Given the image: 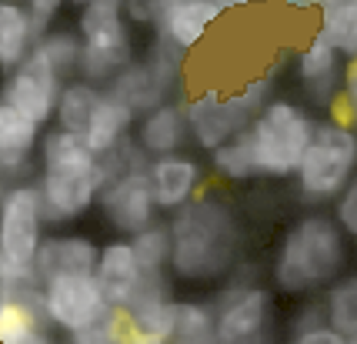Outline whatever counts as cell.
Returning <instances> with one entry per match:
<instances>
[{"mask_svg":"<svg viewBox=\"0 0 357 344\" xmlns=\"http://www.w3.org/2000/svg\"><path fill=\"white\" fill-rule=\"evenodd\" d=\"M54 328L40 304V281H10L0 304V344H50Z\"/></svg>","mask_w":357,"mask_h":344,"instance_id":"5bb4252c","label":"cell"},{"mask_svg":"<svg viewBox=\"0 0 357 344\" xmlns=\"http://www.w3.org/2000/svg\"><path fill=\"white\" fill-rule=\"evenodd\" d=\"M134 121H137V114L127 107L121 97H114L110 91H100L97 104H93L91 121H87L80 137L87 141V147H91L93 154L104 157V154H110V151H117V147L130 137Z\"/></svg>","mask_w":357,"mask_h":344,"instance_id":"44dd1931","label":"cell"},{"mask_svg":"<svg viewBox=\"0 0 357 344\" xmlns=\"http://www.w3.org/2000/svg\"><path fill=\"white\" fill-rule=\"evenodd\" d=\"M344 70H341V97L347 100V110H351V127L357 130V54L344 57Z\"/></svg>","mask_w":357,"mask_h":344,"instance_id":"d6a6232c","label":"cell"},{"mask_svg":"<svg viewBox=\"0 0 357 344\" xmlns=\"http://www.w3.org/2000/svg\"><path fill=\"white\" fill-rule=\"evenodd\" d=\"M33 40V24L27 14L24 0H0V70L7 74L10 67L24 61L31 54Z\"/></svg>","mask_w":357,"mask_h":344,"instance_id":"7402d4cb","label":"cell"},{"mask_svg":"<svg viewBox=\"0 0 357 344\" xmlns=\"http://www.w3.org/2000/svg\"><path fill=\"white\" fill-rule=\"evenodd\" d=\"M314 107L294 97L271 94L248 121V144L254 160V177L291 181L314 134Z\"/></svg>","mask_w":357,"mask_h":344,"instance_id":"277c9868","label":"cell"},{"mask_svg":"<svg viewBox=\"0 0 357 344\" xmlns=\"http://www.w3.org/2000/svg\"><path fill=\"white\" fill-rule=\"evenodd\" d=\"M317 33L341 57L357 54V0H334L317 10Z\"/></svg>","mask_w":357,"mask_h":344,"instance_id":"d4e9b609","label":"cell"},{"mask_svg":"<svg viewBox=\"0 0 357 344\" xmlns=\"http://www.w3.org/2000/svg\"><path fill=\"white\" fill-rule=\"evenodd\" d=\"M37 154H40V177L33 181V188L40 194V214L47 227L74 224L87 211H93L104 171L100 157L87 147V141L63 127L50 130L44 127Z\"/></svg>","mask_w":357,"mask_h":344,"instance_id":"7a4b0ae2","label":"cell"},{"mask_svg":"<svg viewBox=\"0 0 357 344\" xmlns=\"http://www.w3.org/2000/svg\"><path fill=\"white\" fill-rule=\"evenodd\" d=\"M100 84L84 77H67L61 84V94H57V104H54V124L63 127V130H74V134H84V127L91 121L93 104L100 97Z\"/></svg>","mask_w":357,"mask_h":344,"instance_id":"cb8c5ba5","label":"cell"},{"mask_svg":"<svg viewBox=\"0 0 357 344\" xmlns=\"http://www.w3.org/2000/svg\"><path fill=\"white\" fill-rule=\"evenodd\" d=\"M130 141L140 147L144 157L171 154V151H184L190 144V127H187V110L184 100H160L151 110L137 114Z\"/></svg>","mask_w":357,"mask_h":344,"instance_id":"2e32d148","label":"cell"},{"mask_svg":"<svg viewBox=\"0 0 357 344\" xmlns=\"http://www.w3.org/2000/svg\"><path fill=\"white\" fill-rule=\"evenodd\" d=\"M93 278L100 284V291L107 297L114 308H127L134 294L140 291L144 284V271L137 267V257L130 250V241L127 237H114L107 244H100L97 250V264H93Z\"/></svg>","mask_w":357,"mask_h":344,"instance_id":"ac0fdd59","label":"cell"},{"mask_svg":"<svg viewBox=\"0 0 357 344\" xmlns=\"http://www.w3.org/2000/svg\"><path fill=\"white\" fill-rule=\"evenodd\" d=\"M321 324H327V311L321 301H307V304H301L297 308V314L291 317V324H287V338L297 344H304V338L311 334V331H317Z\"/></svg>","mask_w":357,"mask_h":344,"instance_id":"f546056e","label":"cell"},{"mask_svg":"<svg viewBox=\"0 0 357 344\" xmlns=\"http://www.w3.org/2000/svg\"><path fill=\"white\" fill-rule=\"evenodd\" d=\"M171 214L174 218L167 220L171 281L177 278L184 284H211L227 278L244 248V231L234 214L231 197L204 184L190 201Z\"/></svg>","mask_w":357,"mask_h":344,"instance_id":"6da1fadb","label":"cell"},{"mask_svg":"<svg viewBox=\"0 0 357 344\" xmlns=\"http://www.w3.org/2000/svg\"><path fill=\"white\" fill-rule=\"evenodd\" d=\"M40 127L0 97V177H24L33 167Z\"/></svg>","mask_w":357,"mask_h":344,"instance_id":"ffe728a7","label":"cell"},{"mask_svg":"<svg viewBox=\"0 0 357 344\" xmlns=\"http://www.w3.org/2000/svg\"><path fill=\"white\" fill-rule=\"evenodd\" d=\"M294 67H297L301 87L307 91L311 107H327V104L334 100V94L341 91L344 57L331 47L317 31H314V37L307 40V47H301Z\"/></svg>","mask_w":357,"mask_h":344,"instance_id":"d6986e66","label":"cell"},{"mask_svg":"<svg viewBox=\"0 0 357 344\" xmlns=\"http://www.w3.org/2000/svg\"><path fill=\"white\" fill-rule=\"evenodd\" d=\"M211 154V171L218 174L220 181H254V160H250V144L248 130H237L234 137H227L224 144H218Z\"/></svg>","mask_w":357,"mask_h":344,"instance_id":"f1b7e54d","label":"cell"},{"mask_svg":"<svg viewBox=\"0 0 357 344\" xmlns=\"http://www.w3.org/2000/svg\"><path fill=\"white\" fill-rule=\"evenodd\" d=\"M130 250L137 257V267L144 274H167V257H171V234H167V220L157 218L154 224L140 227L137 234L127 237Z\"/></svg>","mask_w":357,"mask_h":344,"instance_id":"4316f807","label":"cell"},{"mask_svg":"<svg viewBox=\"0 0 357 344\" xmlns=\"http://www.w3.org/2000/svg\"><path fill=\"white\" fill-rule=\"evenodd\" d=\"M167 344H214V304L174 301L167 304Z\"/></svg>","mask_w":357,"mask_h":344,"instance_id":"603a6c76","label":"cell"},{"mask_svg":"<svg viewBox=\"0 0 357 344\" xmlns=\"http://www.w3.org/2000/svg\"><path fill=\"white\" fill-rule=\"evenodd\" d=\"M100 244L91 234L77 231H61V234H44L33 254V274L37 281H50L61 274H93Z\"/></svg>","mask_w":357,"mask_h":344,"instance_id":"e0dca14e","label":"cell"},{"mask_svg":"<svg viewBox=\"0 0 357 344\" xmlns=\"http://www.w3.org/2000/svg\"><path fill=\"white\" fill-rule=\"evenodd\" d=\"M67 3H74V7H84V3H91V0H67Z\"/></svg>","mask_w":357,"mask_h":344,"instance_id":"8d00e7d4","label":"cell"},{"mask_svg":"<svg viewBox=\"0 0 357 344\" xmlns=\"http://www.w3.org/2000/svg\"><path fill=\"white\" fill-rule=\"evenodd\" d=\"M224 10H241V7H254V3H267V0H218Z\"/></svg>","mask_w":357,"mask_h":344,"instance_id":"e575fe53","label":"cell"},{"mask_svg":"<svg viewBox=\"0 0 357 344\" xmlns=\"http://www.w3.org/2000/svg\"><path fill=\"white\" fill-rule=\"evenodd\" d=\"M7 291H10V281H7V274L0 271V304L7 301Z\"/></svg>","mask_w":357,"mask_h":344,"instance_id":"d590c367","label":"cell"},{"mask_svg":"<svg viewBox=\"0 0 357 344\" xmlns=\"http://www.w3.org/2000/svg\"><path fill=\"white\" fill-rule=\"evenodd\" d=\"M324 311L334 331L344 338V344H357V274L351 278H337V281L324 287Z\"/></svg>","mask_w":357,"mask_h":344,"instance_id":"484cf974","label":"cell"},{"mask_svg":"<svg viewBox=\"0 0 357 344\" xmlns=\"http://www.w3.org/2000/svg\"><path fill=\"white\" fill-rule=\"evenodd\" d=\"M3 190H7V184H3V177H0V197H3Z\"/></svg>","mask_w":357,"mask_h":344,"instance_id":"74e56055","label":"cell"},{"mask_svg":"<svg viewBox=\"0 0 357 344\" xmlns=\"http://www.w3.org/2000/svg\"><path fill=\"white\" fill-rule=\"evenodd\" d=\"M220 17H224V7L218 0H164L154 17L157 40L190 54Z\"/></svg>","mask_w":357,"mask_h":344,"instance_id":"9a60e30c","label":"cell"},{"mask_svg":"<svg viewBox=\"0 0 357 344\" xmlns=\"http://www.w3.org/2000/svg\"><path fill=\"white\" fill-rule=\"evenodd\" d=\"M274 291L264 284H231L214 304V344H261L274 334Z\"/></svg>","mask_w":357,"mask_h":344,"instance_id":"9c48e42d","label":"cell"},{"mask_svg":"<svg viewBox=\"0 0 357 344\" xmlns=\"http://www.w3.org/2000/svg\"><path fill=\"white\" fill-rule=\"evenodd\" d=\"M334 218L344 227V234L357 241V174L347 181V188L334 197Z\"/></svg>","mask_w":357,"mask_h":344,"instance_id":"4dcf8cb0","label":"cell"},{"mask_svg":"<svg viewBox=\"0 0 357 344\" xmlns=\"http://www.w3.org/2000/svg\"><path fill=\"white\" fill-rule=\"evenodd\" d=\"M77 40H80V61L77 77L107 84L130 57H134V33L130 20L124 17L121 0H91L77 7Z\"/></svg>","mask_w":357,"mask_h":344,"instance_id":"8992f818","label":"cell"},{"mask_svg":"<svg viewBox=\"0 0 357 344\" xmlns=\"http://www.w3.org/2000/svg\"><path fill=\"white\" fill-rule=\"evenodd\" d=\"M357 174V130L341 121H317L304 157L297 164L294 181L301 201L311 207L334 204V197L347 188V181Z\"/></svg>","mask_w":357,"mask_h":344,"instance_id":"5b68a950","label":"cell"},{"mask_svg":"<svg viewBox=\"0 0 357 344\" xmlns=\"http://www.w3.org/2000/svg\"><path fill=\"white\" fill-rule=\"evenodd\" d=\"M33 50L44 57L63 80L77 74V61H80V40L77 31H67V27H47L37 40H33Z\"/></svg>","mask_w":357,"mask_h":344,"instance_id":"83f0119b","label":"cell"},{"mask_svg":"<svg viewBox=\"0 0 357 344\" xmlns=\"http://www.w3.org/2000/svg\"><path fill=\"white\" fill-rule=\"evenodd\" d=\"M351 264V237L334 214L314 211L297 218L274 250L271 281L280 294H317L341 278Z\"/></svg>","mask_w":357,"mask_h":344,"instance_id":"3957f363","label":"cell"},{"mask_svg":"<svg viewBox=\"0 0 357 344\" xmlns=\"http://www.w3.org/2000/svg\"><path fill=\"white\" fill-rule=\"evenodd\" d=\"M274 77L278 67H271L267 74L248 80L241 91H204L184 100L187 127H190V144H197L201 151H214L218 144L234 137L237 130H244L254 110L274 94Z\"/></svg>","mask_w":357,"mask_h":344,"instance_id":"52a82bcc","label":"cell"},{"mask_svg":"<svg viewBox=\"0 0 357 344\" xmlns=\"http://www.w3.org/2000/svg\"><path fill=\"white\" fill-rule=\"evenodd\" d=\"M61 74L31 47V54L24 61L7 70L0 97L44 130L54 121V104H57V94H61Z\"/></svg>","mask_w":357,"mask_h":344,"instance_id":"7c38bea8","label":"cell"},{"mask_svg":"<svg viewBox=\"0 0 357 344\" xmlns=\"http://www.w3.org/2000/svg\"><path fill=\"white\" fill-rule=\"evenodd\" d=\"M97 207L110 224V231H117L121 237L137 234L140 227L160 218V207L154 201V190H151L144 167H130V171L107 177L97 194Z\"/></svg>","mask_w":357,"mask_h":344,"instance_id":"8fae6325","label":"cell"},{"mask_svg":"<svg viewBox=\"0 0 357 344\" xmlns=\"http://www.w3.org/2000/svg\"><path fill=\"white\" fill-rule=\"evenodd\" d=\"M27 3V14H31V24H33V33L40 37L47 27H54V20L61 17L63 3L67 0H24Z\"/></svg>","mask_w":357,"mask_h":344,"instance_id":"1f68e13d","label":"cell"},{"mask_svg":"<svg viewBox=\"0 0 357 344\" xmlns=\"http://www.w3.org/2000/svg\"><path fill=\"white\" fill-rule=\"evenodd\" d=\"M47 224L33 181L10 184L0 197V271L7 281H37L33 254Z\"/></svg>","mask_w":357,"mask_h":344,"instance_id":"ba28073f","label":"cell"},{"mask_svg":"<svg viewBox=\"0 0 357 344\" xmlns=\"http://www.w3.org/2000/svg\"><path fill=\"white\" fill-rule=\"evenodd\" d=\"M160 3H164V0H121L124 17L130 20V24H154Z\"/></svg>","mask_w":357,"mask_h":344,"instance_id":"836d02e7","label":"cell"},{"mask_svg":"<svg viewBox=\"0 0 357 344\" xmlns=\"http://www.w3.org/2000/svg\"><path fill=\"white\" fill-rule=\"evenodd\" d=\"M40 304L50 328L61 334L91 328L93 321H100L114 308L93 274H61V278L40 281Z\"/></svg>","mask_w":357,"mask_h":344,"instance_id":"30bf717a","label":"cell"},{"mask_svg":"<svg viewBox=\"0 0 357 344\" xmlns=\"http://www.w3.org/2000/svg\"><path fill=\"white\" fill-rule=\"evenodd\" d=\"M144 174L151 181L154 201L160 207V214H171L181 204H187L197 190L207 184V167L201 164V157L184 151H171V154L147 157Z\"/></svg>","mask_w":357,"mask_h":344,"instance_id":"4fadbf2b","label":"cell"}]
</instances>
